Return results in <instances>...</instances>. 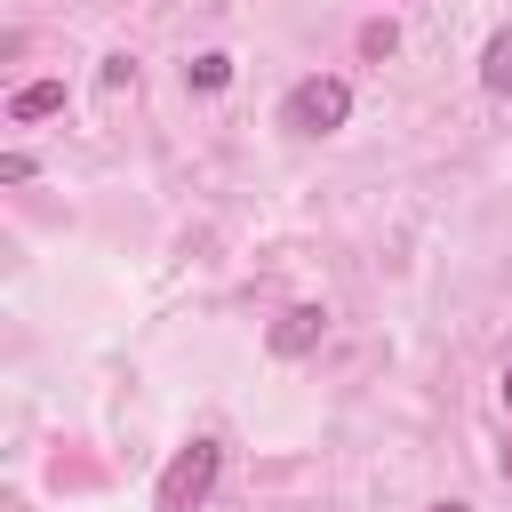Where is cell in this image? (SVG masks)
Returning <instances> with one entry per match:
<instances>
[{
	"label": "cell",
	"mask_w": 512,
	"mask_h": 512,
	"mask_svg": "<svg viewBox=\"0 0 512 512\" xmlns=\"http://www.w3.org/2000/svg\"><path fill=\"white\" fill-rule=\"evenodd\" d=\"M432 512H464V504H432Z\"/></svg>",
	"instance_id": "30bf717a"
},
{
	"label": "cell",
	"mask_w": 512,
	"mask_h": 512,
	"mask_svg": "<svg viewBox=\"0 0 512 512\" xmlns=\"http://www.w3.org/2000/svg\"><path fill=\"white\" fill-rule=\"evenodd\" d=\"M344 120H352V88H344L336 72L296 80L288 104H280V128H296V136H328V128H344Z\"/></svg>",
	"instance_id": "7a4b0ae2"
},
{
	"label": "cell",
	"mask_w": 512,
	"mask_h": 512,
	"mask_svg": "<svg viewBox=\"0 0 512 512\" xmlns=\"http://www.w3.org/2000/svg\"><path fill=\"white\" fill-rule=\"evenodd\" d=\"M320 328H328V312H320V304H296V312H280V320H272V352H280V360H296V352H312V344H320Z\"/></svg>",
	"instance_id": "3957f363"
},
{
	"label": "cell",
	"mask_w": 512,
	"mask_h": 512,
	"mask_svg": "<svg viewBox=\"0 0 512 512\" xmlns=\"http://www.w3.org/2000/svg\"><path fill=\"white\" fill-rule=\"evenodd\" d=\"M392 48H400L392 24H368V32H360V56H392Z\"/></svg>",
	"instance_id": "52a82bcc"
},
{
	"label": "cell",
	"mask_w": 512,
	"mask_h": 512,
	"mask_svg": "<svg viewBox=\"0 0 512 512\" xmlns=\"http://www.w3.org/2000/svg\"><path fill=\"white\" fill-rule=\"evenodd\" d=\"M184 80H192V88H224V80H232V56H216V48H208V56H192V64H184Z\"/></svg>",
	"instance_id": "8992f818"
},
{
	"label": "cell",
	"mask_w": 512,
	"mask_h": 512,
	"mask_svg": "<svg viewBox=\"0 0 512 512\" xmlns=\"http://www.w3.org/2000/svg\"><path fill=\"white\" fill-rule=\"evenodd\" d=\"M216 472H224V448H216V440H192V448H176V456H168V472H160L152 504H160V512H200V504H208V488H216Z\"/></svg>",
	"instance_id": "6da1fadb"
},
{
	"label": "cell",
	"mask_w": 512,
	"mask_h": 512,
	"mask_svg": "<svg viewBox=\"0 0 512 512\" xmlns=\"http://www.w3.org/2000/svg\"><path fill=\"white\" fill-rule=\"evenodd\" d=\"M496 464H504V480H512V440H504V456H496Z\"/></svg>",
	"instance_id": "ba28073f"
},
{
	"label": "cell",
	"mask_w": 512,
	"mask_h": 512,
	"mask_svg": "<svg viewBox=\"0 0 512 512\" xmlns=\"http://www.w3.org/2000/svg\"><path fill=\"white\" fill-rule=\"evenodd\" d=\"M48 112H64V80H32L8 96V120H48Z\"/></svg>",
	"instance_id": "277c9868"
},
{
	"label": "cell",
	"mask_w": 512,
	"mask_h": 512,
	"mask_svg": "<svg viewBox=\"0 0 512 512\" xmlns=\"http://www.w3.org/2000/svg\"><path fill=\"white\" fill-rule=\"evenodd\" d=\"M480 88H488V96H512V24L488 40V56H480Z\"/></svg>",
	"instance_id": "5b68a950"
},
{
	"label": "cell",
	"mask_w": 512,
	"mask_h": 512,
	"mask_svg": "<svg viewBox=\"0 0 512 512\" xmlns=\"http://www.w3.org/2000/svg\"><path fill=\"white\" fill-rule=\"evenodd\" d=\"M504 408H512V368H504Z\"/></svg>",
	"instance_id": "9c48e42d"
}]
</instances>
